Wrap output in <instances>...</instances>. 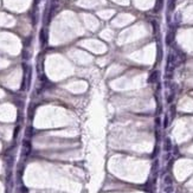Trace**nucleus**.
<instances>
[{
    "mask_svg": "<svg viewBox=\"0 0 193 193\" xmlns=\"http://www.w3.org/2000/svg\"><path fill=\"white\" fill-rule=\"evenodd\" d=\"M22 147H24V155L27 156L30 152H31V144H30V141H24V144H22Z\"/></svg>",
    "mask_w": 193,
    "mask_h": 193,
    "instance_id": "f257e3e1",
    "label": "nucleus"
},
{
    "mask_svg": "<svg viewBox=\"0 0 193 193\" xmlns=\"http://www.w3.org/2000/svg\"><path fill=\"white\" fill-rule=\"evenodd\" d=\"M46 39H48L46 32H45L44 30H42V31H40V43H42V45H45V43H46Z\"/></svg>",
    "mask_w": 193,
    "mask_h": 193,
    "instance_id": "f03ea898",
    "label": "nucleus"
},
{
    "mask_svg": "<svg viewBox=\"0 0 193 193\" xmlns=\"http://www.w3.org/2000/svg\"><path fill=\"white\" fill-rule=\"evenodd\" d=\"M165 184H166V185H171L172 184L171 175H166V176H165Z\"/></svg>",
    "mask_w": 193,
    "mask_h": 193,
    "instance_id": "7ed1b4c3",
    "label": "nucleus"
},
{
    "mask_svg": "<svg viewBox=\"0 0 193 193\" xmlns=\"http://www.w3.org/2000/svg\"><path fill=\"white\" fill-rule=\"evenodd\" d=\"M165 148H166V150H170L171 149V141H170V139L166 140V144H165Z\"/></svg>",
    "mask_w": 193,
    "mask_h": 193,
    "instance_id": "20e7f679",
    "label": "nucleus"
},
{
    "mask_svg": "<svg viewBox=\"0 0 193 193\" xmlns=\"http://www.w3.org/2000/svg\"><path fill=\"white\" fill-rule=\"evenodd\" d=\"M165 192H166V193H172V192H173V187H172L171 185H168L166 188H165Z\"/></svg>",
    "mask_w": 193,
    "mask_h": 193,
    "instance_id": "39448f33",
    "label": "nucleus"
},
{
    "mask_svg": "<svg viewBox=\"0 0 193 193\" xmlns=\"http://www.w3.org/2000/svg\"><path fill=\"white\" fill-rule=\"evenodd\" d=\"M32 132H33V130H32V128H27L26 135H27V136H31V135H32Z\"/></svg>",
    "mask_w": 193,
    "mask_h": 193,
    "instance_id": "423d86ee",
    "label": "nucleus"
},
{
    "mask_svg": "<svg viewBox=\"0 0 193 193\" xmlns=\"http://www.w3.org/2000/svg\"><path fill=\"white\" fill-rule=\"evenodd\" d=\"M18 132H19V127L16 128V132H14V138H17V135H18Z\"/></svg>",
    "mask_w": 193,
    "mask_h": 193,
    "instance_id": "0eeeda50",
    "label": "nucleus"
}]
</instances>
